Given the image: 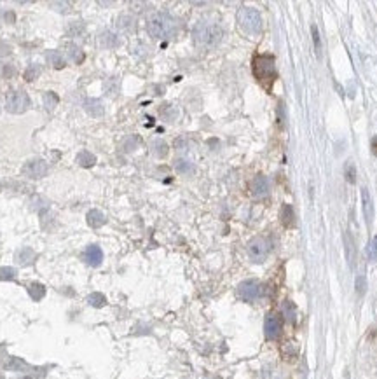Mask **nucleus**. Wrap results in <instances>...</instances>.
I'll list each match as a JSON object with an SVG mask.
<instances>
[{"mask_svg":"<svg viewBox=\"0 0 377 379\" xmlns=\"http://www.w3.org/2000/svg\"><path fill=\"white\" fill-rule=\"evenodd\" d=\"M5 19H7V21H14V14H12V12H7V14H5Z\"/></svg>","mask_w":377,"mask_h":379,"instance_id":"nucleus-45","label":"nucleus"},{"mask_svg":"<svg viewBox=\"0 0 377 379\" xmlns=\"http://www.w3.org/2000/svg\"><path fill=\"white\" fill-rule=\"evenodd\" d=\"M88 302H89V306H93V308H103V306L107 304V299H105L103 293L94 292L88 297Z\"/></svg>","mask_w":377,"mask_h":379,"instance_id":"nucleus-27","label":"nucleus"},{"mask_svg":"<svg viewBox=\"0 0 377 379\" xmlns=\"http://www.w3.org/2000/svg\"><path fill=\"white\" fill-rule=\"evenodd\" d=\"M30 96L25 91H11L5 100V110L11 114H23L30 108Z\"/></svg>","mask_w":377,"mask_h":379,"instance_id":"nucleus-6","label":"nucleus"},{"mask_svg":"<svg viewBox=\"0 0 377 379\" xmlns=\"http://www.w3.org/2000/svg\"><path fill=\"white\" fill-rule=\"evenodd\" d=\"M100 42H101V46L103 47H117L119 46V37L115 35L114 32L105 30V32L100 35Z\"/></svg>","mask_w":377,"mask_h":379,"instance_id":"nucleus-21","label":"nucleus"},{"mask_svg":"<svg viewBox=\"0 0 377 379\" xmlns=\"http://www.w3.org/2000/svg\"><path fill=\"white\" fill-rule=\"evenodd\" d=\"M14 74H16L14 65H11V63L0 65V75H2L4 79H11V77H14Z\"/></svg>","mask_w":377,"mask_h":379,"instance_id":"nucleus-34","label":"nucleus"},{"mask_svg":"<svg viewBox=\"0 0 377 379\" xmlns=\"http://www.w3.org/2000/svg\"><path fill=\"white\" fill-rule=\"evenodd\" d=\"M58 103H60V98H58L56 93H53V91L44 93V107H46L47 112H53L58 107Z\"/></svg>","mask_w":377,"mask_h":379,"instance_id":"nucleus-22","label":"nucleus"},{"mask_svg":"<svg viewBox=\"0 0 377 379\" xmlns=\"http://www.w3.org/2000/svg\"><path fill=\"white\" fill-rule=\"evenodd\" d=\"M86 220H88V224L91 225L93 229H98V227L107 224V218H105V215L100 210H89L88 215H86Z\"/></svg>","mask_w":377,"mask_h":379,"instance_id":"nucleus-16","label":"nucleus"},{"mask_svg":"<svg viewBox=\"0 0 377 379\" xmlns=\"http://www.w3.org/2000/svg\"><path fill=\"white\" fill-rule=\"evenodd\" d=\"M178 23L173 16H170L168 12H157L152 18L147 21V32L152 39L164 40L170 39L177 33Z\"/></svg>","mask_w":377,"mask_h":379,"instance_id":"nucleus-3","label":"nucleus"},{"mask_svg":"<svg viewBox=\"0 0 377 379\" xmlns=\"http://www.w3.org/2000/svg\"><path fill=\"white\" fill-rule=\"evenodd\" d=\"M4 367L7 369V371L19 372V371H25L26 364H25V360H21V358H18V357H9L7 360L4 362Z\"/></svg>","mask_w":377,"mask_h":379,"instance_id":"nucleus-20","label":"nucleus"},{"mask_svg":"<svg viewBox=\"0 0 377 379\" xmlns=\"http://www.w3.org/2000/svg\"><path fill=\"white\" fill-rule=\"evenodd\" d=\"M82 259L91 268H98L103 262V252H101V248L98 245H89L84 250V254H82Z\"/></svg>","mask_w":377,"mask_h":379,"instance_id":"nucleus-10","label":"nucleus"},{"mask_svg":"<svg viewBox=\"0 0 377 379\" xmlns=\"http://www.w3.org/2000/svg\"><path fill=\"white\" fill-rule=\"evenodd\" d=\"M283 315L286 316V320L293 322V320H295V308H293V304L285 302V304H283Z\"/></svg>","mask_w":377,"mask_h":379,"instance_id":"nucleus-36","label":"nucleus"},{"mask_svg":"<svg viewBox=\"0 0 377 379\" xmlns=\"http://www.w3.org/2000/svg\"><path fill=\"white\" fill-rule=\"evenodd\" d=\"M32 208H33V210H37L40 215H42L44 211H46L47 208H49V203H47V201L44 199V197H33V199H32Z\"/></svg>","mask_w":377,"mask_h":379,"instance_id":"nucleus-32","label":"nucleus"},{"mask_svg":"<svg viewBox=\"0 0 377 379\" xmlns=\"http://www.w3.org/2000/svg\"><path fill=\"white\" fill-rule=\"evenodd\" d=\"M194 42L201 47H215L224 39V28L215 21H199L192 30Z\"/></svg>","mask_w":377,"mask_h":379,"instance_id":"nucleus-2","label":"nucleus"},{"mask_svg":"<svg viewBox=\"0 0 377 379\" xmlns=\"http://www.w3.org/2000/svg\"><path fill=\"white\" fill-rule=\"evenodd\" d=\"M281 318L278 315H269L266 318V323H264V332H266V337L269 341H274L281 336Z\"/></svg>","mask_w":377,"mask_h":379,"instance_id":"nucleus-9","label":"nucleus"},{"mask_svg":"<svg viewBox=\"0 0 377 379\" xmlns=\"http://www.w3.org/2000/svg\"><path fill=\"white\" fill-rule=\"evenodd\" d=\"M281 222L285 227H292L295 224V211L290 204H283L281 206Z\"/></svg>","mask_w":377,"mask_h":379,"instance_id":"nucleus-17","label":"nucleus"},{"mask_svg":"<svg viewBox=\"0 0 377 379\" xmlns=\"http://www.w3.org/2000/svg\"><path fill=\"white\" fill-rule=\"evenodd\" d=\"M42 74V67L37 63H32L28 68L25 70V81H28V83H32V81L39 79V75Z\"/></svg>","mask_w":377,"mask_h":379,"instance_id":"nucleus-26","label":"nucleus"},{"mask_svg":"<svg viewBox=\"0 0 377 379\" xmlns=\"http://www.w3.org/2000/svg\"><path fill=\"white\" fill-rule=\"evenodd\" d=\"M117 26L121 30H124V32H131V30L135 28V19H133L131 16H121Z\"/></svg>","mask_w":377,"mask_h":379,"instance_id":"nucleus-31","label":"nucleus"},{"mask_svg":"<svg viewBox=\"0 0 377 379\" xmlns=\"http://www.w3.org/2000/svg\"><path fill=\"white\" fill-rule=\"evenodd\" d=\"M105 91H107V95H112V96H115V95L119 93L117 77H112V79H108L107 83H105Z\"/></svg>","mask_w":377,"mask_h":379,"instance_id":"nucleus-33","label":"nucleus"},{"mask_svg":"<svg viewBox=\"0 0 377 379\" xmlns=\"http://www.w3.org/2000/svg\"><path fill=\"white\" fill-rule=\"evenodd\" d=\"M77 165H81L82 168H91V166L96 165V158L89 150H81L77 154Z\"/></svg>","mask_w":377,"mask_h":379,"instance_id":"nucleus-18","label":"nucleus"},{"mask_svg":"<svg viewBox=\"0 0 377 379\" xmlns=\"http://www.w3.org/2000/svg\"><path fill=\"white\" fill-rule=\"evenodd\" d=\"M18 271L11 266H2L0 268V282H9V280H14Z\"/></svg>","mask_w":377,"mask_h":379,"instance_id":"nucleus-28","label":"nucleus"},{"mask_svg":"<svg viewBox=\"0 0 377 379\" xmlns=\"http://www.w3.org/2000/svg\"><path fill=\"white\" fill-rule=\"evenodd\" d=\"M47 172H49V168H47V163L44 159H30L23 166V173L28 179H42L47 175Z\"/></svg>","mask_w":377,"mask_h":379,"instance_id":"nucleus-8","label":"nucleus"},{"mask_svg":"<svg viewBox=\"0 0 377 379\" xmlns=\"http://www.w3.org/2000/svg\"><path fill=\"white\" fill-rule=\"evenodd\" d=\"M238 25L248 35H257L262 32V16L257 9L243 7L238 12Z\"/></svg>","mask_w":377,"mask_h":379,"instance_id":"nucleus-4","label":"nucleus"},{"mask_svg":"<svg viewBox=\"0 0 377 379\" xmlns=\"http://www.w3.org/2000/svg\"><path fill=\"white\" fill-rule=\"evenodd\" d=\"M252 70L255 79L262 84L264 90L271 91L273 90L274 81L278 79L276 65H274V58L267 56V54H257L252 61Z\"/></svg>","mask_w":377,"mask_h":379,"instance_id":"nucleus-1","label":"nucleus"},{"mask_svg":"<svg viewBox=\"0 0 377 379\" xmlns=\"http://www.w3.org/2000/svg\"><path fill=\"white\" fill-rule=\"evenodd\" d=\"M250 192L253 197H264L269 194V180L264 175H257L255 179L250 182Z\"/></svg>","mask_w":377,"mask_h":379,"instance_id":"nucleus-11","label":"nucleus"},{"mask_svg":"<svg viewBox=\"0 0 377 379\" xmlns=\"http://www.w3.org/2000/svg\"><path fill=\"white\" fill-rule=\"evenodd\" d=\"M238 295L245 302H255V300H259L264 295V286L257 280H246V282L239 283Z\"/></svg>","mask_w":377,"mask_h":379,"instance_id":"nucleus-7","label":"nucleus"},{"mask_svg":"<svg viewBox=\"0 0 377 379\" xmlns=\"http://www.w3.org/2000/svg\"><path fill=\"white\" fill-rule=\"evenodd\" d=\"M136 147H138V138H136V136H128V138L122 142V149H124V152H133Z\"/></svg>","mask_w":377,"mask_h":379,"instance_id":"nucleus-35","label":"nucleus"},{"mask_svg":"<svg viewBox=\"0 0 377 379\" xmlns=\"http://www.w3.org/2000/svg\"><path fill=\"white\" fill-rule=\"evenodd\" d=\"M51 9H54V11L58 12H70V4H67V2H53L51 4Z\"/></svg>","mask_w":377,"mask_h":379,"instance_id":"nucleus-37","label":"nucleus"},{"mask_svg":"<svg viewBox=\"0 0 377 379\" xmlns=\"http://www.w3.org/2000/svg\"><path fill=\"white\" fill-rule=\"evenodd\" d=\"M362 206H363V217H365L367 224H372L374 220V201L370 197L369 189L363 187L362 189Z\"/></svg>","mask_w":377,"mask_h":379,"instance_id":"nucleus-12","label":"nucleus"},{"mask_svg":"<svg viewBox=\"0 0 377 379\" xmlns=\"http://www.w3.org/2000/svg\"><path fill=\"white\" fill-rule=\"evenodd\" d=\"M46 61L56 70H61V68L67 65V60H65L63 53L61 51H47L46 53Z\"/></svg>","mask_w":377,"mask_h":379,"instance_id":"nucleus-15","label":"nucleus"},{"mask_svg":"<svg viewBox=\"0 0 377 379\" xmlns=\"http://www.w3.org/2000/svg\"><path fill=\"white\" fill-rule=\"evenodd\" d=\"M37 259V254L30 247H25L21 250L16 252V262L21 266H32Z\"/></svg>","mask_w":377,"mask_h":379,"instance_id":"nucleus-14","label":"nucleus"},{"mask_svg":"<svg viewBox=\"0 0 377 379\" xmlns=\"http://www.w3.org/2000/svg\"><path fill=\"white\" fill-rule=\"evenodd\" d=\"M246 250H248V257L252 259L253 262L260 264V262L266 261L267 255L271 254V241L264 236H257L250 241Z\"/></svg>","mask_w":377,"mask_h":379,"instance_id":"nucleus-5","label":"nucleus"},{"mask_svg":"<svg viewBox=\"0 0 377 379\" xmlns=\"http://www.w3.org/2000/svg\"><path fill=\"white\" fill-rule=\"evenodd\" d=\"M28 293L30 297H32L33 300H40L44 295H46V286L42 285V283H32V285L28 286Z\"/></svg>","mask_w":377,"mask_h":379,"instance_id":"nucleus-24","label":"nucleus"},{"mask_svg":"<svg viewBox=\"0 0 377 379\" xmlns=\"http://www.w3.org/2000/svg\"><path fill=\"white\" fill-rule=\"evenodd\" d=\"M84 30H86V25L82 21H72L67 28V33L72 37H79L81 33H84Z\"/></svg>","mask_w":377,"mask_h":379,"instance_id":"nucleus-29","label":"nucleus"},{"mask_svg":"<svg viewBox=\"0 0 377 379\" xmlns=\"http://www.w3.org/2000/svg\"><path fill=\"white\" fill-rule=\"evenodd\" d=\"M311 30H313V40H314V47H316V53H318V56H320V49H321V46H320V33H318V28H316V25H313V26H311Z\"/></svg>","mask_w":377,"mask_h":379,"instance_id":"nucleus-40","label":"nucleus"},{"mask_svg":"<svg viewBox=\"0 0 377 379\" xmlns=\"http://www.w3.org/2000/svg\"><path fill=\"white\" fill-rule=\"evenodd\" d=\"M370 149H372V154L377 158V136H374V138L370 140Z\"/></svg>","mask_w":377,"mask_h":379,"instance_id":"nucleus-43","label":"nucleus"},{"mask_svg":"<svg viewBox=\"0 0 377 379\" xmlns=\"http://www.w3.org/2000/svg\"><path fill=\"white\" fill-rule=\"evenodd\" d=\"M346 245H348V257H349V262H355V245H353V238L349 234H346Z\"/></svg>","mask_w":377,"mask_h":379,"instance_id":"nucleus-38","label":"nucleus"},{"mask_svg":"<svg viewBox=\"0 0 377 379\" xmlns=\"http://www.w3.org/2000/svg\"><path fill=\"white\" fill-rule=\"evenodd\" d=\"M175 168L182 175H192L194 173V165L190 161H187V159H177L175 161Z\"/></svg>","mask_w":377,"mask_h":379,"instance_id":"nucleus-23","label":"nucleus"},{"mask_svg":"<svg viewBox=\"0 0 377 379\" xmlns=\"http://www.w3.org/2000/svg\"><path fill=\"white\" fill-rule=\"evenodd\" d=\"M369 257L372 261H377V236H374L372 241L369 243Z\"/></svg>","mask_w":377,"mask_h":379,"instance_id":"nucleus-39","label":"nucleus"},{"mask_svg":"<svg viewBox=\"0 0 377 379\" xmlns=\"http://www.w3.org/2000/svg\"><path fill=\"white\" fill-rule=\"evenodd\" d=\"M365 286H367L365 278H363V276H358V278H356V292L363 293V292H365Z\"/></svg>","mask_w":377,"mask_h":379,"instance_id":"nucleus-41","label":"nucleus"},{"mask_svg":"<svg viewBox=\"0 0 377 379\" xmlns=\"http://www.w3.org/2000/svg\"><path fill=\"white\" fill-rule=\"evenodd\" d=\"M67 56L70 58L74 63H77V65H81L82 61H84V53L81 51V47L79 46H75V44H67Z\"/></svg>","mask_w":377,"mask_h":379,"instance_id":"nucleus-19","label":"nucleus"},{"mask_svg":"<svg viewBox=\"0 0 377 379\" xmlns=\"http://www.w3.org/2000/svg\"><path fill=\"white\" fill-rule=\"evenodd\" d=\"M344 175H346V180L349 184H355L356 182V166L353 161H348L344 166Z\"/></svg>","mask_w":377,"mask_h":379,"instance_id":"nucleus-30","label":"nucleus"},{"mask_svg":"<svg viewBox=\"0 0 377 379\" xmlns=\"http://www.w3.org/2000/svg\"><path fill=\"white\" fill-rule=\"evenodd\" d=\"M21 379H30V378H21Z\"/></svg>","mask_w":377,"mask_h":379,"instance_id":"nucleus-46","label":"nucleus"},{"mask_svg":"<svg viewBox=\"0 0 377 379\" xmlns=\"http://www.w3.org/2000/svg\"><path fill=\"white\" fill-rule=\"evenodd\" d=\"M264 379H280V376L273 371H267L266 374H264Z\"/></svg>","mask_w":377,"mask_h":379,"instance_id":"nucleus-44","label":"nucleus"},{"mask_svg":"<svg viewBox=\"0 0 377 379\" xmlns=\"http://www.w3.org/2000/svg\"><path fill=\"white\" fill-rule=\"evenodd\" d=\"M150 149H152V154L157 156V158H164L168 154V145L164 140H154Z\"/></svg>","mask_w":377,"mask_h":379,"instance_id":"nucleus-25","label":"nucleus"},{"mask_svg":"<svg viewBox=\"0 0 377 379\" xmlns=\"http://www.w3.org/2000/svg\"><path fill=\"white\" fill-rule=\"evenodd\" d=\"M84 110L93 117H101L105 114V107L98 98H88L84 101Z\"/></svg>","mask_w":377,"mask_h":379,"instance_id":"nucleus-13","label":"nucleus"},{"mask_svg":"<svg viewBox=\"0 0 377 379\" xmlns=\"http://www.w3.org/2000/svg\"><path fill=\"white\" fill-rule=\"evenodd\" d=\"M12 47L9 46V44L5 42H0V56H7V54H11Z\"/></svg>","mask_w":377,"mask_h":379,"instance_id":"nucleus-42","label":"nucleus"}]
</instances>
